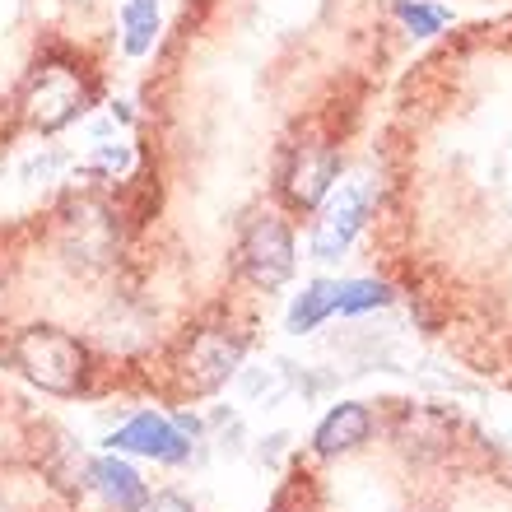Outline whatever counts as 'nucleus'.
Returning a JSON list of instances; mask_svg holds the SVG:
<instances>
[{
	"label": "nucleus",
	"mask_w": 512,
	"mask_h": 512,
	"mask_svg": "<svg viewBox=\"0 0 512 512\" xmlns=\"http://www.w3.org/2000/svg\"><path fill=\"white\" fill-rule=\"evenodd\" d=\"M10 359L28 382H38L42 391H56V396H75L89 378V350L56 326L19 331L10 345Z\"/></svg>",
	"instance_id": "nucleus-1"
},
{
	"label": "nucleus",
	"mask_w": 512,
	"mask_h": 512,
	"mask_svg": "<svg viewBox=\"0 0 512 512\" xmlns=\"http://www.w3.org/2000/svg\"><path fill=\"white\" fill-rule=\"evenodd\" d=\"M89 108V84L75 66L66 61H47L28 75L24 98H19V117H24L33 131H61L70 126L80 112Z\"/></svg>",
	"instance_id": "nucleus-2"
},
{
	"label": "nucleus",
	"mask_w": 512,
	"mask_h": 512,
	"mask_svg": "<svg viewBox=\"0 0 512 512\" xmlns=\"http://www.w3.org/2000/svg\"><path fill=\"white\" fill-rule=\"evenodd\" d=\"M238 266L256 289H280L294 275V238L284 229V219L275 215H256L243 233L238 247Z\"/></svg>",
	"instance_id": "nucleus-3"
},
{
	"label": "nucleus",
	"mask_w": 512,
	"mask_h": 512,
	"mask_svg": "<svg viewBox=\"0 0 512 512\" xmlns=\"http://www.w3.org/2000/svg\"><path fill=\"white\" fill-rule=\"evenodd\" d=\"M364 219H368V187L364 182H345V187L326 201L322 219H317V229H312V256H317V261L340 256L354 243V233L364 229Z\"/></svg>",
	"instance_id": "nucleus-4"
},
{
	"label": "nucleus",
	"mask_w": 512,
	"mask_h": 512,
	"mask_svg": "<svg viewBox=\"0 0 512 512\" xmlns=\"http://www.w3.org/2000/svg\"><path fill=\"white\" fill-rule=\"evenodd\" d=\"M243 336H229V331H196L182 354V378L191 391H215L219 382L229 378L238 359H243Z\"/></svg>",
	"instance_id": "nucleus-5"
},
{
	"label": "nucleus",
	"mask_w": 512,
	"mask_h": 512,
	"mask_svg": "<svg viewBox=\"0 0 512 512\" xmlns=\"http://www.w3.org/2000/svg\"><path fill=\"white\" fill-rule=\"evenodd\" d=\"M336 173H340V159L331 145H298L294 163H289V173H284V196H289L294 210H312V205L331 191Z\"/></svg>",
	"instance_id": "nucleus-6"
},
{
	"label": "nucleus",
	"mask_w": 512,
	"mask_h": 512,
	"mask_svg": "<svg viewBox=\"0 0 512 512\" xmlns=\"http://www.w3.org/2000/svg\"><path fill=\"white\" fill-rule=\"evenodd\" d=\"M112 447H117V452H140V457H154V461H182L187 457V438H182V429L163 415H135L131 424H122V429L112 433Z\"/></svg>",
	"instance_id": "nucleus-7"
},
{
	"label": "nucleus",
	"mask_w": 512,
	"mask_h": 512,
	"mask_svg": "<svg viewBox=\"0 0 512 512\" xmlns=\"http://www.w3.org/2000/svg\"><path fill=\"white\" fill-rule=\"evenodd\" d=\"M368 429H373V419H368L364 405L345 401V405H336L322 424H317V438H312V443H317L322 457H340V452H350V447L364 443Z\"/></svg>",
	"instance_id": "nucleus-8"
},
{
	"label": "nucleus",
	"mask_w": 512,
	"mask_h": 512,
	"mask_svg": "<svg viewBox=\"0 0 512 512\" xmlns=\"http://www.w3.org/2000/svg\"><path fill=\"white\" fill-rule=\"evenodd\" d=\"M89 475H94V489L103 494V503H108L112 512H140L145 508V485H140V475L126 466V461L117 457H103L89 466Z\"/></svg>",
	"instance_id": "nucleus-9"
},
{
	"label": "nucleus",
	"mask_w": 512,
	"mask_h": 512,
	"mask_svg": "<svg viewBox=\"0 0 512 512\" xmlns=\"http://www.w3.org/2000/svg\"><path fill=\"white\" fill-rule=\"evenodd\" d=\"M331 312H340V284L336 280L308 284L303 298L294 303V312H289V331H294V336H308V331H317Z\"/></svg>",
	"instance_id": "nucleus-10"
},
{
	"label": "nucleus",
	"mask_w": 512,
	"mask_h": 512,
	"mask_svg": "<svg viewBox=\"0 0 512 512\" xmlns=\"http://www.w3.org/2000/svg\"><path fill=\"white\" fill-rule=\"evenodd\" d=\"M122 28H126V52L145 56L159 33V5L154 0H126L122 5Z\"/></svg>",
	"instance_id": "nucleus-11"
},
{
	"label": "nucleus",
	"mask_w": 512,
	"mask_h": 512,
	"mask_svg": "<svg viewBox=\"0 0 512 512\" xmlns=\"http://www.w3.org/2000/svg\"><path fill=\"white\" fill-rule=\"evenodd\" d=\"M391 303V289L378 280H354V284H340V312H368V308H382Z\"/></svg>",
	"instance_id": "nucleus-12"
},
{
	"label": "nucleus",
	"mask_w": 512,
	"mask_h": 512,
	"mask_svg": "<svg viewBox=\"0 0 512 512\" xmlns=\"http://www.w3.org/2000/svg\"><path fill=\"white\" fill-rule=\"evenodd\" d=\"M396 14H401L405 24L415 28L419 38H429V33H438V28L447 24L443 10H433V5H410V0H401V5H396Z\"/></svg>",
	"instance_id": "nucleus-13"
},
{
	"label": "nucleus",
	"mask_w": 512,
	"mask_h": 512,
	"mask_svg": "<svg viewBox=\"0 0 512 512\" xmlns=\"http://www.w3.org/2000/svg\"><path fill=\"white\" fill-rule=\"evenodd\" d=\"M140 512H196L182 494H154V499H145V508Z\"/></svg>",
	"instance_id": "nucleus-14"
}]
</instances>
